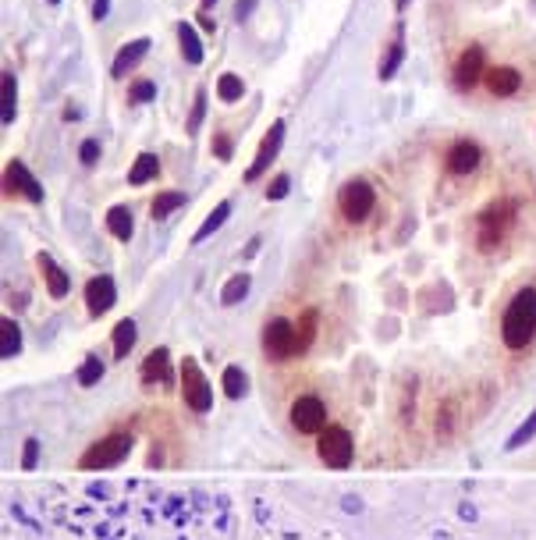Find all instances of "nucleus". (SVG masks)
<instances>
[{"instance_id":"nucleus-1","label":"nucleus","mask_w":536,"mask_h":540,"mask_svg":"<svg viewBox=\"0 0 536 540\" xmlns=\"http://www.w3.org/2000/svg\"><path fill=\"white\" fill-rule=\"evenodd\" d=\"M316 452H320L327 469H345V466H352L355 441H352V434L345 427H323L320 441H316Z\"/></svg>"},{"instance_id":"nucleus-2","label":"nucleus","mask_w":536,"mask_h":540,"mask_svg":"<svg viewBox=\"0 0 536 540\" xmlns=\"http://www.w3.org/2000/svg\"><path fill=\"white\" fill-rule=\"evenodd\" d=\"M338 206H341V214L348 221H366L373 214V206H377V189L370 182H363V178L345 182L341 192H338Z\"/></svg>"},{"instance_id":"nucleus-3","label":"nucleus","mask_w":536,"mask_h":540,"mask_svg":"<svg viewBox=\"0 0 536 540\" xmlns=\"http://www.w3.org/2000/svg\"><path fill=\"white\" fill-rule=\"evenodd\" d=\"M128 452H132V437H128V434H110V437L96 441V444L78 459V469H107V466H117Z\"/></svg>"},{"instance_id":"nucleus-4","label":"nucleus","mask_w":536,"mask_h":540,"mask_svg":"<svg viewBox=\"0 0 536 540\" xmlns=\"http://www.w3.org/2000/svg\"><path fill=\"white\" fill-rule=\"evenodd\" d=\"M263 352L270 359H288L299 352V331H295V323L277 317L263 327Z\"/></svg>"},{"instance_id":"nucleus-5","label":"nucleus","mask_w":536,"mask_h":540,"mask_svg":"<svg viewBox=\"0 0 536 540\" xmlns=\"http://www.w3.org/2000/svg\"><path fill=\"white\" fill-rule=\"evenodd\" d=\"M487 153H483V146L480 142H472V139H455L448 146V153H444V171H451V174H476L483 167Z\"/></svg>"},{"instance_id":"nucleus-6","label":"nucleus","mask_w":536,"mask_h":540,"mask_svg":"<svg viewBox=\"0 0 536 540\" xmlns=\"http://www.w3.org/2000/svg\"><path fill=\"white\" fill-rule=\"evenodd\" d=\"M327 423V405L323 398L316 395H302V398H295L291 405V427L299 430V434H320Z\"/></svg>"},{"instance_id":"nucleus-7","label":"nucleus","mask_w":536,"mask_h":540,"mask_svg":"<svg viewBox=\"0 0 536 540\" xmlns=\"http://www.w3.org/2000/svg\"><path fill=\"white\" fill-rule=\"evenodd\" d=\"M182 384H185V402H189L192 412H210L214 409L210 384H206V377L199 373V366L192 363V359H185V363H182Z\"/></svg>"},{"instance_id":"nucleus-8","label":"nucleus","mask_w":536,"mask_h":540,"mask_svg":"<svg viewBox=\"0 0 536 540\" xmlns=\"http://www.w3.org/2000/svg\"><path fill=\"white\" fill-rule=\"evenodd\" d=\"M114 303H117V285H114L110 274H96L93 281L85 285V306H89L93 317H103Z\"/></svg>"},{"instance_id":"nucleus-9","label":"nucleus","mask_w":536,"mask_h":540,"mask_svg":"<svg viewBox=\"0 0 536 540\" xmlns=\"http://www.w3.org/2000/svg\"><path fill=\"white\" fill-rule=\"evenodd\" d=\"M281 142H284V121H274V125H270V132H266V139L259 142V153H256L252 167L245 171V182H256V178L266 171V164H274V160H277Z\"/></svg>"},{"instance_id":"nucleus-10","label":"nucleus","mask_w":536,"mask_h":540,"mask_svg":"<svg viewBox=\"0 0 536 540\" xmlns=\"http://www.w3.org/2000/svg\"><path fill=\"white\" fill-rule=\"evenodd\" d=\"M4 182H8V192H21L25 199L33 203H43V185L36 182L33 174H28V167L21 160H11L8 171H4Z\"/></svg>"},{"instance_id":"nucleus-11","label":"nucleus","mask_w":536,"mask_h":540,"mask_svg":"<svg viewBox=\"0 0 536 540\" xmlns=\"http://www.w3.org/2000/svg\"><path fill=\"white\" fill-rule=\"evenodd\" d=\"M146 50H150V40H132L128 47H121V50H117V57H114V65H110V75L114 78H125V71H132L142 61Z\"/></svg>"},{"instance_id":"nucleus-12","label":"nucleus","mask_w":536,"mask_h":540,"mask_svg":"<svg viewBox=\"0 0 536 540\" xmlns=\"http://www.w3.org/2000/svg\"><path fill=\"white\" fill-rule=\"evenodd\" d=\"M40 267H43V278H46V292H50V298H64V295H68V288H71L68 274L53 263V256H50V253H40Z\"/></svg>"},{"instance_id":"nucleus-13","label":"nucleus","mask_w":536,"mask_h":540,"mask_svg":"<svg viewBox=\"0 0 536 540\" xmlns=\"http://www.w3.org/2000/svg\"><path fill=\"white\" fill-rule=\"evenodd\" d=\"M142 380L146 384H171V352L167 348L150 352V359L142 363Z\"/></svg>"},{"instance_id":"nucleus-14","label":"nucleus","mask_w":536,"mask_h":540,"mask_svg":"<svg viewBox=\"0 0 536 540\" xmlns=\"http://www.w3.org/2000/svg\"><path fill=\"white\" fill-rule=\"evenodd\" d=\"M107 228L114 238H121V242H128L132 231H135V221H132V210L128 206H114L110 214H107Z\"/></svg>"},{"instance_id":"nucleus-15","label":"nucleus","mask_w":536,"mask_h":540,"mask_svg":"<svg viewBox=\"0 0 536 540\" xmlns=\"http://www.w3.org/2000/svg\"><path fill=\"white\" fill-rule=\"evenodd\" d=\"M18 352H21V327L15 320H4L0 323V355L15 359Z\"/></svg>"},{"instance_id":"nucleus-16","label":"nucleus","mask_w":536,"mask_h":540,"mask_svg":"<svg viewBox=\"0 0 536 540\" xmlns=\"http://www.w3.org/2000/svg\"><path fill=\"white\" fill-rule=\"evenodd\" d=\"M157 171H160V160L153 153H139L135 167L128 171V185H146L150 178H157Z\"/></svg>"},{"instance_id":"nucleus-17","label":"nucleus","mask_w":536,"mask_h":540,"mask_svg":"<svg viewBox=\"0 0 536 540\" xmlns=\"http://www.w3.org/2000/svg\"><path fill=\"white\" fill-rule=\"evenodd\" d=\"M135 338H139L135 323H132V320H121V323L114 327V355H117V359H125V355L135 348Z\"/></svg>"},{"instance_id":"nucleus-18","label":"nucleus","mask_w":536,"mask_h":540,"mask_svg":"<svg viewBox=\"0 0 536 540\" xmlns=\"http://www.w3.org/2000/svg\"><path fill=\"white\" fill-rule=\"evenodd\" d=\"M178 40H182L185 61H189V65H202V43H199V36H196V28H192V25H178Z\"/></svg>"},{"instance_id":"nucleus-19","label":"nucleus","mask_w":536,"mask_h":540,"mask_svg":"<svg viewBox=\"0 0 536 540\" xmlns=\"http://www.w3.org/2000/svg\"><path fill=\"white\" fill-rule=\"evenodd\" d=\"M227 217H231V203L224 199V203H217V210H214V214L202 221V228L192 235V242H206V238H210V235H214V231H217V228L227 221Z\"/></svg>"},{"instance_id":"nucleus-20","label":"nucleus","mask_w":536,"mask_h":540,"mask_svg":"<svg viewBox=\"0 0 536 540\" xmlns=\"http://www.w3.org/2000/svg\"><path fill=\"white\" fill-rule=\"evenodd\" d=\"M249 285H252V278H249V274H234V278L224 285V292H221V303H224V306L242 303V298L249 295Z\"/></svg>"},{"instance_id":"nucleus-21","label":"nucleus","mask_w":536,"mask_h":540,"mask_svg":"<svg viewBox=\"0 0 536 540\" xmlns=\"http://www.w3.org/2000/svg\"><path fill=\"white\" fill-rule=\"evenodd\" d=\"M245 391H249V377H245V370L227 366V370H224V395H227V398H245Z\"/></svg>"},{"instance_id":"nucleus-22","label":"nucleus","mask_w":536,"mask_h":540,"mask_svg":"<svg viewBox=\"0 0 536 540\" xmlns=\"http://www.w3.org/2000/svg\"><path fill=\"white\" fill-rule=\"evenodd\" d=\"M182 203H185V196H182V192H160V196L153 199V206H150V217H153V221H164V217L171 214V210H178Z\"/></svg>"},{"instance_id":"nucleus-23","label":"nucleus","mask_w":536,"mask_h":540,"mask_svg":"<svg viewBox=\"0 0 536 540\" xmlns=\"http://www.w3.org/2000/svg\"><path fill=\"white\" fill-rule=\"evenodd\" d=\"M242 93H245V85H242V78H238V75H221L217 78V96L224 103H238V100H242Z\"/></svg>"},{"instance_id":"nucleus-24","label":"nucleus","mask_w":536,"mask_h":540,"mask_svg":"<svg viewBox=\"0 0 536 540\" xmlns=\"http://www.w3.org/2000/svg\"><path fill=\"white\" fill-rule=\"evenodd\" d=\"M316 310H306L302 317H299V323H295V331H299V352H306L309 345H313V338H316Z\"/></svg>"},{"instance_id":"nucleus-25","label":"nucleus","mask_w":536,"mask_h":540,"mask_svg":"<svg viewBox=\"0 0 536 540\" xmlns=\"http://www.w3.org/2000/svg\"><path fill=\"white\" fill-rule=\"evenodd\" d=\"M15 100H18L15 71H4V114H0V121H4V125H11V121H15Z\"/></svg>"},{"instance_id":"nucleus-26","label":"nucleus","mask_w":536,"mask_h":540,"mask_svg":"<svg viewBox=\"0 0 536 540\" xmlns=\"http://www.w3.org/2000/svg\"><path fill=\"white\" fill-rule=\"evenodd\" d=\"M100 377H103V363H100L96 355H89L85 363H82V370H78V384H82V387H93Z\"/></svg>"},{"instance_id":"nucleus-27","label":"nucleus","mask_w":536,"mask_h":540,"mask_svg":"<svg viewBox=\"0 0 536 540\" xmlns=\"http://www.w3.org/2000/svg\"><path fill=\"white\" fill-rule=\"evenodd\" d=\"M401 57H405V47H401V36H398L395 47H391V53H387V57H383V65H380V78H391L395 68L401 65Z\"/></svg>"},{"instance_id":"nucleus-28","label":"nucleus","mask_w":536,"mask_h":540,"mask_svg":"<svg viewBox=\"0 0 536 540\" xmlns=\"http://www.w3.org/2000/svg\"><path fill=\"white\" fill-rule=\"evenodd\" d=\"M153 96H157V85H153L150 78L132 82V89H128V100H132V103H150Z\"/></svg>"},{"instance_id":"nucleus-29","label":"nucleus","mask_w":536,"mask_h":540,"mask_svg":"<svg viewBox=\"0 0 536 540\" xmlns=\"http://www.w3.org/2000/svg\"><path fill=\"white\" fill-rule=\"evenodd\" d=\"M78 160H82L85 167H93V164L100 160V142H96V139H85V142L78 146Z\"/></svg>"},{"instance_id":"nucleus-30","label":"nucleus","mask_w":536,"mask_h":540,"mask_svg":"<svg viewBox=\"0 0 536 540\" xmlns=\"http://www.w3.org/2000/svg\"><path fill=\"white\" fill-rule=\"evenodd\" d=\"M202 114H206V93L199 89V93H196V107H192V114H189V132H199Z\"/></svg>"},{"instance_id":"nucleus-31","label":"nucleus","mask_w":536,"mask_h":540,"mask_svg":"<svg viewBox=\"0 0 536 540\" xmlns=\"http://www.w3.org/2000/svg\"><path fill=\"white\" fill-rule=\"evenodd\" d=\"M36 459H40V441L28 437L21 448V469H36Z\"/></svg>"},{"instance_id":"nucleus-32","label":"nucleus","mask_w":536,"mask_h":540,"mask_svg":"<svg viewBox=\"0 0 536 540\" xmlns=\"http://www.w3.org/2000/svg\"><path fill=\"white\" fill-rule=\"evenodd\" d=\"M288 189H291V178L288 174H277L274 182H270V189H266V199H284Z\"/></svg>"},{"instance_id":"nucleus-33","label":"nucleus","mask_w":536,"mask_h":540,"mask_svg":"<svg viewBox=\"0 0 536 540\" xmlns=\"http://www.w3.org/2000/svg\"><path fill=\"white\" fill-rule=\"evenodd\" d=\"M533 434H536V412H533V416L526 419V423H522V427L515 430V437L508 441V448H519V444H522L526 437H533Z\"/></svg>"},{"instance_id":"nucleus-34","label":"nucleus","mask_w":536,"mask_h":540,"mask_svg":"<svg viewBox=\"0 0 536 540\" xmlns=\"http://www.w3.org/2000/svg\"><path fill=\"white\" fill-rule=\"evenodd\" d=\"M252 8H256V0H238V4H234V18H249Z\"/></svg>"},{"instance_id":"nucleus-35","label":"nucleus","mask_w":536,"mask_h":540,"mask_svg":"<svg viewBox=\"0 0 536 540\" xmlns=\"http://www.w3.org/2000/svg\"><path fill=\"white\" fill-rule=\"evenodd\" d=\"M217 157H221V160L231 157V139H227V135H217Z\"/></svg>"},{"instance_id":"nucleus-36","label":"nucleus","mask_w":536,"mask_h":540,"mask_svg":"<svg viewBox=\"0 0 536 540\" xmlns=\"http://www.w3.org/2000/svg\"><path fill=\"white\" fill-rule=\"evenodd\" d=\"M107 8H110V0H93V18L103 22L107 18Z\"/></svg>"},{"instance_id":"nucleus-37","label":"nucleus","mask_w":536,"mask_h":540,"mask_svg":"<svg viewBox=\"0 0 536 540\" xmlns=\"http://www.w3.org/2000/svg\"><path fill=\"white\" fill-rule=\"evenodd\" d=\"M341 508H345V512H363V501H359V498H352V494H348V498L341 501Z\"/></svg>"},{"instance_id":"nucleus-38","label":"nucleus","mask_w":536,"mask_h":540,"mask_svg":"<svg viewBox=\"0 0 536 540\" xmlns=\"http://www.w3.org/2000/svg\"><path fill=\"white\" fill-rule=\"evenodd\" d=\"M199 25H202V28H210V33H214V18L206 15V11H199Z\"/></svg>"},{"instance_id":"nucleus-39","label":"nucleus","mask_w":536,"mask_h":540,"mask_svg":"<svg viewBox=\"0 0 536 540\" xmlns=\"http://www.w3.org/2000/svg\"><path fill=\"white\" fill-rule=\"evenodd\" d=\"M259 242H263V238H252V242L245 246V256H256L259 253Z\"/></svg>"},{"instance_id":"nucleus-40","label":"nucleus","mask_w":536,"mask_h":540,"mask_svg":"<svg viewBox=\"0 0 536 540\" xmlns=\"http://www.w3.org/2000/svg\"><path fill=\"white\" fill-rule=\"evenodd\" d=\"M405 4H408V0H398V11H401V8H405Z\"/></svg>"},{"instance_id":"nucleus-41","label":"nucleus","mask_w":536,"mask_h":540,"mask_svg":"<svg viewBox=\"0 0 536 540\" xmlns=\"http://www.w3.org/2000/svg\"><path fill=\"white\" fill-rule=\"evenodd\" d=\"M46 4H61V0H46Z\"/></svg>"},{"instance_id":"nucleus-42","label":"nucleus","mask_w":536,"mask_h":540,"mask_svg":"<svg viewBox=\"0 0 536 540\" xmlns=\"http://www.w3.org/2000/svg\"><path fill=\"white\" fill-rule=\"evenodd\" d=\"M206 4H214V0H206Z\"/></svg>"}]
</instances>
